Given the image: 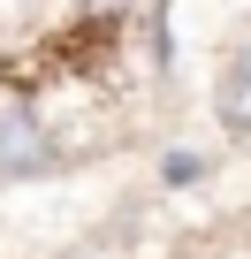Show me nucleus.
<instances>
[{
    "instance_id": "1",
    "label": "nucleus",
    "mask_w": 251,
    "mask_h": 259,
    "mask_svg": "<svg viewBox=\"0 0 251 259\" xmlns=\"http://www.w3.org/2000/svg\"><path fill=\"white\" fill-rule=\"evenodd\" d=\"M54 168V138L38 114H0V176H46Z\"/></svg>"
},
{
    "instance_id": "2",
    "label": "nucleus",
    "mask_w": 251,
    "mask_h": 259,
    "mask_svg": "<svg viewBox=\"0 0 251 259\" xmlns=\"http://www.w3.org/2000/svg\"><path fill=\"white\" fill-rule=\"evenodd\" d=\"M213 114H221V130L251 138V38L228 54V69H221V84H213Z\"/></svg>"
},
{
    "instance_id": "3",
    "label": "nucleus",
    "mask_w": 251,
    "mask_h": 259,
    "mask_svg": "<svg viewBox=\"0 0 251 259\" xmlns=\"http://www.w3.org/2000/svg\"><path fill=\"white\" fill-rule=\"evenodd\" d=\"M198 176H206V160H198L190 145H175V153H160V183H168V191H190Z\"/></svg>"
},
{
    "instance_id": "4",
    "label": "nucleus",
    "mask_w": 251,
    "mask_h": 259,
    "mask_svg": "<svg viewBox=\"0 0 251 259\" xmlns=\"http://www.w3.org/2000/svg\"><path fill=\"white\" fill-rule=\"evenodd\" d=\"M84 8H99V16H114V8H122V0H84Z\"/></svg>"
}]
</instances>
